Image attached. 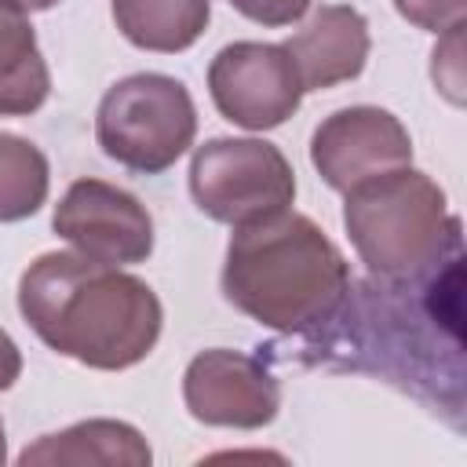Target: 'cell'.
I'll return each instance as SVG.
<instances>
[{
	"mask_svg": "<svg viewBox=\"0 0 467 467\" xmlns=\"http://www.w3.org/2000/svg\"><path fill=\"white\" fill-rule=\"evenodd\" d=\"M463 252L405 281H350L339 310L299 339L310 365L372 372L463 427Z\"/></svg>",
	"mask_w": 467,
	"mask_h": 467,
	"instance_id": "cell-1",
	"label": "cell"
},
{
	"mask_svg": "<svg viewBox=\"0 0 467 467\" xmlns=\"http://www.w3.org/2000/svg\"><path fill=\"white\" fill-rule=\"evenodd\" d=\"M18 314L55 354L99 372L146 361L164 325L142 277L80 252L36 255L18 277Z\"/></svg>",
	"mask_w": 467,
	"mask_h": 467,
	"instance_id": "cell-2",
	"label": "cell"
},
{
	"mask_svg": "<svg viewBox=\"0 0 467 467\" xmlns=\"http://www.w3.org/2000/svg\"><path fill=\"white\" fill-rule=\"evenodd\" d=\"M350 263L303 212H274L234 226L223 296L234 310L285 336L317 332L350 292Z\"/></svg>",
	"mask_w": 467,
	"mask_h": 467,
	"instance_id": "cell-3",
	"label": "cell"
},
{
	"mask_svg": "<svg viewBox=\"0 0 467 467\" xmlns=\"http://www.w3.org/2000/svg\"><path fill=\"white\" fill-rule=\"evenodd\" d=\"M343 197V230L372 277H420L463 252L445 190L412 164L365 179Z\"/></svg>",
	"mask_w": 467,
	"mask_h": 467,
	"instance_id": "cell-4",
	"label": "cell"
},
{
	"mask_svg": "<svg viewBox=\"0 0 467 467\" xmlns=\"http://www.w3.org/2000/svg\"><path fill=\"white\" fill-rule=\"evenodd\" d=\"M197 135V106L168 73L117 80L95 109V139L109 161L139 175L168 171Z\"/></svg>",
	"mask_w": 467,
	"mask_h": 467,
	"instance_id": "cell-5",
	"label": "cell"
},
{
	"mask_svg": "<svg viewBox=\"0 0 467 467\" xmlns=\"http://www.w3.org/2000/svg\"><path fill=\"white\" fill-rule=\"evenodd\" d=\"M190 193L208 219L244 226L292 208L296 171L288 157L266 139L219 135L193 150Z\"/></svg>",
	"mask_w": 467,
	"mask_h": 467,
	"instance_id": "cell-6",
	"label": "cell"
},
{
	"mask_svg": "<svg viewBox=\"0 0 467 467\" xmlns=\"http://www.w3.org/2000/svg\"><path fill=\"white\" fill-rule=\"evenodd\" d=\"M208 91L223 120L244 131L281 128L303 102V80L285 44L234 40L208 66Z\"/></svg>",
	"mask_w": 467,
	"mask_h": 467,
	"instance_id": "cell-7",
	"label": "cell"
},
{
	"mask_svg": "<svg viewBox=\"0 0 467 467\" xmlns=\"http://www.w3.org/2000/svg\"><path fill=\"white\" fill-rule=\"evenodd\" d=\"M51 230L73 252L109 266L146 263L153 252V215L135 193L106 179L69 182L51 212Z\"/></svg>",
	"mask_w": 467,
	"mask_h": 467,
	"instance_id": "cell-8",
	"label": "cell"
},
{
	"mask_svg": "<svg viewBox=\"0 0 467 467\" xmlns=\"http://www.w3.org/2000/svg\"><path fill=\"white\" fill-rule=\"evenodd\" d=\"M182 401L204 427L259 431L281 409V383L263 358L212 347L190 358L182 372Z\"/></svg>",
	"mask_w": 467,
	"mask_h": 467,
	"instance_id": "cell-9",
	"label": "cell"
},
{
	"mask_svg": "<svg viewBox=\"0 0 467 467\" xmlns=\"http://www.w3.org/2000/svg\"><path fill=\"white\" fill-rule=\"evenodd\" d=\"M310 164L325 186L347 193L365 179L412 164V139L390 109L343 106L314 128Z\"/></svg>",
	"mask_w": 467,
	"mask_h": 467,
	"instance_id": "cell-10",
	"label": "cell"
},
{
	"mask_svg": "<svg viewBox=\"0 0 467 467\" xmlns=\"http://www.w3.org/2000/svg\"><path fill=\"white\" fill-rule=\"evenodd\" d=\"M368 22L350 4H321L296 36L285 40L303 91H325L343 80L361 77L368 62Z\"/></svg>",
	"mask_w": 467,
	"mask_h": 467,
	"instance_id": "cell-11",
	"label": "cell"
},
{
	"mask_svg": "<svg viewBox=\"0 0 467 467\" xmlns=\"http://www.w3.org/2000/svg\"><path fill=\"white\" fill-rule=\"evenodd\" d=\"M153 449L124 420H80L66 431L40 434L18 452L22 467H150Z\"/></svg>",
	"mask_w": 467,
	"mask_h": 467,
	"instance_id": "cell-12",
	"label": "cell"
},
{
	"mask_svg": "<svg viewBox=\"0 0 467 467\" xmlns=\"http://www.w3.org/2000/svg\"><path fill=\"white\" fill-rule=\"evenodd\" d=\"M51 95V69L29 11L0 0V117H29Z\"/></svg>",
	"mask_w": 467,
	"mask_h": 467,
	"instance_id": "cell-13",
	"label": "cell"
},
{
	"mask_svg": "<svg viewBox=\"0 0 467 467\" xmlns=\"http://www.w3.org/2000/svg\"><path fill=\"white\" fill-rule=\"evenodd\" d=\"M212 0H113V22L128 44L157 55H179L201 40Z\"/></svg>",
	"mask_w": 467,
	"mask_h": 467,
	"instance_id": "cell-14",
	"label": "cell"
},
{
	"mask_svg": "<svg viewBox=\"0 0 467 467\" xmlns=\"http://www.w3.org/2000/svg\"><path fill=\"white\" fill-rule=\"evenodd\" d=\"M51 190L44 150L15 131H0V223H22L40 212Z\"/></svg>",
	"mask_w": 467,
	"mask_h": 467,
	"instance_id": "cell-15",
	"label": "cell"
},
{
	"mask_svg": "<svg viewBox=\"0 0 467 467\" xmlns=\"http://www.w3.org/2000/svg\"><path fill=\"white\" fill-rule=\"evenodd\" d=\"M398 15L427 33H449L456 26H463L467 18V0H394Z\"/></svg>",
	"mask_w": 467,
	"mask_h": 467,
	"instance_id": "cell-16",
	"label": "cell"
},
{
	"mask_svg": "<svg viewBox=\"0 0 467 467\" xmlns=\"http://www.w3.org/2000/svg\"><path fill=\"white\" fill-rule=\"evenodd\" d=\"M445 40L434 47V66H431V73H434V84L449 95V102H463V95H460V88H463V62H460V40H463V26H456V29H449V33H441Z\"/></svg>",
	"mask_w": 467,
	"mask_h": 467,
	"instance_id": "cell-17",
	"label": "cell"
},
{
	"mask_svg": "<svg viewBox=\"0 0 467 467\" xmlns=\"http://www.w3.org/2000/svg\"><path fill=\"white\" fill-rule=\"evenodd\" d=\"M237 15H244L248 22H259L266 29H281V26H292L299 22L314 0H226Z\"/></svg>",
	"mask_w": 467,
	"mask_h": 467,
	"instance_id": "cell-18",
	"label": "cell"
},
{
	"mask_svg": "<svg viewBox=\"0 0 467 467\" xmlns=\"http://www.w3.org/2000/svg\"><path fill=\"white\" fill-rule=\"evenodd\" d=\"M18 376H22V350H18V343L0 328V394L11 390V387L18 383Z\"/></svg>",
	"mask_w": 467,
	"mask_h": 467,
	"instance_id": "cell-19",
	"label": "cell"
},
{
	"mask_svg": "<svg viewBox=\"0 0 467 467\" xmlns=\"http://www.w3.org/2000/svg\"><path fill=\"white\" fill-rule=\"evenodd\" d=\"M11 4H18L22 11H47V7H55L58 0H11Z\"/></svg>",
	"mask_w": 467,
	"mask_h": 467,
	"instance_id": "cell-20",
	"label": "cell"
},
{
	"mask_svg": "<svg viewBox=\"0 0 467 467\" xmlns=\"http://www.w3.org/2000/svg\"><path fill=\"white\" fill-rule=\"evenodd\" d=\"M7 460V434H4V420H0V463Z\"/></svg>",
	"mask_w": 467,
	"mask_h": 467,
	"instance_id": "cell-21",
	"label": "cell"
}]
</instances>
